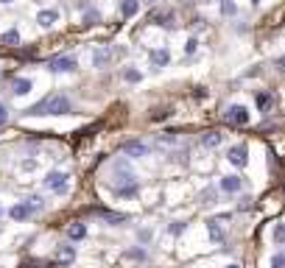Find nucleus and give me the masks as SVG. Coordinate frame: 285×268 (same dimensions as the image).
I'll return each mask as SVG.
<instances>
[{"label":"nucleus","instance_id":"1","mask_svg":"<svg viewBox=\"0 0 285 268\" xmlns=\"http://www.w3.org/2000/svg\"><path fill=\"white\" fill-rule=\"evenodd\" d=\"M70 109H73L70 98H67V95H62V92H53V95L42 98L39 104H34L25 115H34V118H39V115H67Z\"/></svg>","mask_w":285,"mask_h":268},{"label":"nucleus","instance_id":"2","mask_svg":"<svg viewBox=\"0 0 285 268\" xmlns=\"http://www.w3.org/2000/svg\"><path fill=\"white\" fill-rule=\"evenodd\" d=\"M115 193L121 198H132L137 193V176L129 170L126 159H118V162H115Z\"/></svg>","mask_w":285,"mask_h":268},{"label":"nucleus","instance_id":"3","mask_svg":"<svg viewBox=\"0 0 285 268\" xmlns=\"http://www.w3.org/2000/svg\"><path fill=\"white\" fill-rule=\"evenodd\" d=\"M224 120L232 123V126H246V123L252 120V115H249V109H246L243 104H232L227 112H224Z\"/></svg>","mask_w":285,"mask_h":268},{"label":"nucleus","instance_id":"4","mask_svg":"<svg viewBox=\"0 0 285 268\" xmlns=\"http://www.w3.org/2000/svg\"><path fill=\"white\" fill-rule=\"evenodd\" d=\"M67 173L64 170H50L48 176H45V190H50V193H64L67 190Z\"/></svg>","mask_w":285,"mask_h":268},{"label":"nucleus","instance_id":"5","mask_svg":"<svg viewBox=\"0 0 285 268\" xmlns=\"http://www.w3.org/2000/svg\"><path fill=\"white\" fill-rule=\"evenodd\" d=\"M79 67V62L73 56H56V59H50L48 62V70L50 73H73Z\"/></svg>","mask_w":285,"mask_h":268},{"label":"nucleus","instance_id":"6","mask_svg":"<svg viewBox=\"0 0 285 268\" xmlns=\"http://www.w3.org/2000/svg\"><path fill=\"white\" fill-rule=\"evenodd\" d=\"M121 148H123V154H126V156H135V159H140V156H148V145H145L142 140H126Z\"/></svg>","mask_w":285,"mask_h":268},{"label":"nucleus","instance_id":"7","mask_svg":"<svg viewBox=\"0 0 285 268\" xmlns=\"http://www.w3.org/2000/svg\"><path fill=\"white\" fill-rule=\"evenodd\" d=\"M227 159L235 168H246V162H249V151H246V145H232V148L227 151Z\"/></svg>","mask_w":285,"mask_h":268},{"label":"nucleus","instance_id":"8","mask_svg":"<svg viewBox=\"0 0 285 268\" xmlns=\"http://www.w3.org/2000/svg\"><path fill=\"white\" fill-rule=\"evenodd\" d=\"M112 62V50L107 48V45H101V48L93 50V67H98V70H104L107 64Z\"/></svg>","mask_w":285,"mask_h":268},{"label":"nucleus","instance_id":"9","mask_svg":"<svg viewBox=\"0 0 285 268\" xmlns=\"http://www.w3.org/2000/svg\"><path fill=\"white\" fill-rule=\"evenodd\" d=\"M56 20H59V11H56V8H42V11L36 14V22H39L42 28H50Z\"/></svg>","mask_w":285,"mask_h":268},{"label":"nucleus","instance_id":"10","mask_svg":"<svg viewBox=\"0 0 285 268\" xmlns=\"http://www.w3.org/2000/svg\"><path fill=\"white\" fill-rule=\"evenodd\" d=\"M218 187H221L224 193H238V190L243 187V179H241V176H224Z\"/></svg>","mask_w":285,"mask_h":268},{"label":"nucleus","instance_id":"11","mask_svg":"<svg viewBox=\"0 0 285 268\" xmlns=\"http://www.w3.org/2000/svg\"><path fill=\"white\" fill-rule=\"evenodd\" d=\"M148 59H151L154 67H165V64L171 62V53H168L165 48H157V50H151V53H148Z\"/></svg>","mask_w":285,"mask_h":268},{"label":"nucleus","instance_id":"12","mask_svg":"<svg viewBox=\"0 0 285 268\" xmlns=\"http://www.w3.org/2000/svg\"><path fill=\"white\" fill-rule=\"evenodd\" d=\"M8 215L14 221H25V218H31V207L25 204V201H20V204H14L11 210H8Z\"/></svg>","mask_w":285,"mask_h":268},{"label":"nucleus","instance_id":"13","mask_svg":"<svg viewBox=\"0 0 285 268\" xmlns=\"http://www.w3.org/2000/svg\"><path fill=\"white\" fill-rule=\"evenodd\" d=\"M31 78H14V84H11V92H14V95H28L31 92Z\"/></svg>","mask_w":285,"mask_h":268},{"label":"nucleus","instance_id":"14","mask_svg":"<svg viewBox=\"0 0 285 268\" xmlns=\"http://www.w3.org/2000/svg\"><path fill=\"white\" fill-rule=\"evenodd\" d=\"M56 260L64 263V266H67V263H73V260H76V249H73V246H59L56 249Z\"/></svg>","mask_w":285,"mask_h":268},{"label":"nucleus","instance_id":"15","mask_svg":"<svg viewBox=\"0 0 285 268\" xmlns=\"http://www.w3.org/2000/svg\"><path fill=\"white\" fill-rule=\"evenodd\" d=\"M67 238L70 240H84L87 238V226L84 224H70L67 226Z\"/></svg>","mask_w":285,"mask_h":268},{"label":"nucleus","instance_id":"16","mask_svg":"<svg viewBox=\"0 0 285 268\" xmlns=\"http://www.w3.org/2000/svg\"><path fill=\"white\" fill-rule=\"evenodd\" d=\"M137 8H140V0H123V3H121V14L123 17H135Z\"/></svg>","mask_w":285,"mask_h":268},{"label":"nucleus","instance_id":"17","mask_svg":"<svg viewBox=\"0 0 285 268\" xmlns=\"http://www.w3.org/2000/svg\"><path fill=\"white\" fill-rule=\"evenodd\" d=\"M218 142H221V134L218 132H207L204 137H201V145H207V148H215Z\"/></svg>","mask_w":285,"mask_h":268},{"label":"nucleus","instance_id":"18","mask_svg":"<svg viewBox=\"0 0 285 268\" xmlns=\"http://www.w3.org/2000/svg\"><path fill=\"white\" fill-rule=\"evenodd\" d=\"M0 42H3V45H20V31H17V28L6 31V34L0 36Z\"/></svg>","mask_w":285,"mask_h":268},{"label":"nucleus","instance_id":"19","mask_svg":"<svg viewBox=\"0 0 285 268\" xmlns=\"http://www.w3.org/2000/svg\"><path fill=\"white\" fill-rule=\"evenodd\" d=\"M271 238H274V243H277V246H285V224H274Z\"/></svg>","mask_w":285,"mask_h":268},{"label":"nucleus","instance_id":"20","mask_svg":"<svg viewBox=\"0 0 285 268\" xmlns=\"http://www.w3.org/2000/svg\"><path fill=\"white\" fill-rule=\"evenodd\" d=\"M207 229H210V238H213L215 243H221V240H224L221 229H218V221H207Z\"/></svg>","mask_w":285,"mask_h":268},{"label":"nucleus","instance_id":"21","mask_svg":"<svg viewBox=\"0 0 285 268\" xmlns=\"http://www.w3.org/2000/svg\"><path fill=\"white\" fill-rule=\"evenodd\" d=\"M98 215H104L109 224H123L126 221V215H115V212H107V210H98Z\"/></svg>","mask_w":285,"mask_h":268},{"label":"nucleus","instance_id":"22","mask_svg":"<svg viewBox=\"0 0 285 268\" xmlns=\"http://www.w3.org/2000/svg\"><path fill=\"white\" fill-rule=\"evenodd\" d=\"M123 78H126L129 84H137V81H140V70H135V67H129V70H123Z\"/></svg>","mask_w":285,"mask_h":268},{"label":"nucleus","instance_id":"23","mask_svg":"<svg viewBox=\"0 0 285 268\" xmlns=\"http://www.w3.org/2000/svg\"><path fill=\"white\" fill-rule=\"evenodd\" d=\"M257 106H260L263 112L271 106V95H269V92H260V95H257Z\"/></svg>","mask_w":285,"mask_h":268},{"label":"nucleus","instance_id":"24","mask_svg":"<svg viewBox=\"0 0 285 268\" xmlns=\"http://www.w3.org/2000/svg\"><path fill=\"white\" fill-rule=\"evenodd\" d=\"M157 142L159 145H173V142H179V137H176V132H171V134H162Z\"/></svg>","mask_w":285,"mask_h":268},{"label":"nucleus","instance_id":"25","mask_svg":"<svg viewBox=\"0 0 285 268\" xmlns=\"http://www.w3.org/2000/svg\"><path fill=\"white\" fill-rule=\"evenodd\" d=\"M25 204L31 207V212L39 210V207H42V196H31V198H25Z\"/></svg>","mask_w":285,"mask_h":268},{"label":"nucleus","instance_id":"26","mask_svg":"<svg viewBox=\"0 0 285 268\" xmlns=\"http://www.w3.org/2000/svg\"><path fill=\"white\" fill-rule=\"evenodd\" d=\"M271 268H285V254H283V252L271 257Z\"/></svg>","mask_w":285,"mask_h":268},{"label":"nucleus","instance_id":"27","mask_svg":"<svg viewBox=\"0 0 285 268\" xmlns=\"http://www.w3.org/2000/svg\"><path fill=\"white\" fill-rule=\"evenodd\" d=\"M221 11L224 14H235V3L232 0H221Z\"/></svg>","mask_w":285,"mask_h":268},{"label":"nucleus","instance_id":"28","mask_svg":"<svg viewBox=\"0 0 285 268\" xmlns=\"http://www.w3.org/2000/svg\"><path fill=\"white\" fill-rule=\"evenodd\" d=\"M98 20H101V14H98V11H87V14H84V22H87V25H95Z\"/></svg>","mask_w":285,"mask_h":268},{"label":"nucleus","instance_id":"29","mask_svg":"<svg viewBox=\"0 0 285 268\" xmlns=\"http://www.w3.org/2000/svg\"><path fill=\"white\" fill-rule=\"evenodd\" d=\"M215 201V190H204L201 193V204H213Z\"/></svg>","mask_w":285,"mask_h":268},{"label":"nucleus","instance_id":"30","mask_svg":"<svg viewBox=\"0 0 285 268\" xmlns=\"http://www.w3.org/2000/svg\"><path fill=\"white\" fill-rule=\"evenodd\" d=\"M6 120H8V106L3 104V101H0V126H3Z\"/></svg>","mask_w":285,"mask_h":268},{"label":"nucleus","instance_id":"31","mask_svg":"<svg viewBox=\"0 0 285 268\" xmlns=\"http://www.w3.org/2000/svg\"><path fill=\"white\" fill-rule=\"evenodd\" d=\"M168 115H171V109H159V112H154V115H151V120H165Z\"/></svg>","mask_w":285,"mask_h":268},{"label":"nucleus","instance_id":"32","mask_svg":"<svg viewBox=\"0 0 285 268\" xmlns=\"http://www.w3.org/2000/svg\"><path fill=\"white\" fill-rule=\"evenodd\" d=\"M196 48H199V42H196V39H187V45H185V53H196Z\"/></svg>","mask_w":285,"mask_h":268},{"label":"nucleus","instance_id":"33","mask_svg":"<svg viewBox=\"0 0 285 268\" xmlns=\"http://www.w3.org/2000/svg\"><path fill=\"white\" fill-rule=\"evenodd\" d=\"M129 257H135V260H142V257H145V252H142V249H135V252H129Z\"/></svg>","mask_w":285,"mask_h":268},{"label":"nucleus","instance_id":"34","mask_svg":"<svg viewBox=\"0 0 285 268\" xmlns=\"http://www.w3.org/2000/svg\"><path fill=\"white\" fill-rule=\"evenodd\" d=\"M34 165H36V162H34V159H28V162H22V165H20V168H22V170H31V168H34Z\"/></svg>","mask_w":285,"mask_h":268},{"label":"nucleus","instance_id":"35","mask_svg":"<svg viewBox=\"0 0 285 268\" xmlns=\"http://www.w3.org/2000/svg\"><path fill=\"white\" fill-rule=\"evenodd\" d=\"M277 67H280V70H285V56H283V59H277Z\"/></svg>","mask_w":285,"mask_h":268},{"label":"nucleus","instance_id":"36","mask_svg":"<svg viewBox=\"0 0 285 268\" xmlns=\"http://www.w3.org/2000/svg\"><path fill=\"white\" fill-rule=\"evenodd\" d=\"M227 268H241V266H238V263H232V266H227Z\"/></svg>","mask_w":285,"mask_h":268},{"label":"nucleus","instance_id":"37","mask_svg":"<svg viewBox=\"0 0 285 268\" xmlns=\"http://www.w3.org/2000/svg\"><path fill=\"white\" fill-rule=\"evenodd\" d=\"M142 3H157V0H142Z\"/></svg>","mask_w":285,"mask_h":268},{"label":"nucleus","instance_id":"38","mask_svg":"<svg viewBox=\"0 0 285 268\" xmlns=\"http://www.w3.org/2000/svg\"><path fill=\"white\" fill-rule=\"evenodd\" d=\"M0 3H14V0H0Z\"/></svg>","mask_w":285,"mask_h":268},{"label":"nucleus","instance_id":"39","mask_svg":"<svg viewBox=\"0 0 285 268\" xmlns=\"http://www.w3.org/2000/svg\"><path fill=\"white\" fill-rule=\"evenodd\" d=\"M252 3H255V6H257V3H260V0H252Z\"/></svg>","mask_w":285,"mask_h":268},{"label":"nucleus","instance_id":"40","mask_svg":"<svg viewBox=\"0 0 285 268\" xmlns=\"http://www.w3.org/2000/svg\"><path fill=\"white\" fill-rule=\"evenodd\" d=\"M187 3H190V0H187Z\"/></svg>","mask_w":285,"mask_h":268}]
</instances>
